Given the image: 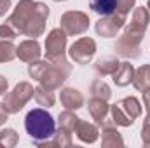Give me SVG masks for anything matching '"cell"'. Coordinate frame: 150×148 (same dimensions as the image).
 I'll use <instances>...</instances> for the list:
<instances>
[{"instance_id": "1", "label": "cell", "mask_w": 150, "mask_h": 148, "mask_svg": "<svg viewBox=\"0 0 150 148\" xmlns=\"http://www.w3.org/2000/svg\"><path fill=\"white\" fill-rule=\"evenodd\" d=\"M49 18V7L44 2L19 0L7 23L19 33L37 38L45 32V21Z\"/></svg>"}, {"instance_id": "2", "label": "cell", "mask_w": 150, "mask_h": 148, "mask_svg": "<svg viewBox=\"0 0 150 148\" xmlns=\"http://www.w3.org/2000/svg\"><path fill=\"white\" fill-rule=\"evenodd\" d=\"M25 129L37 147H44L56 132V120L45 108H33L25 117Z\"/></svg>"}, {"instance_id": "3", "label": "cell", "mask_w": 150, "mask_h": 148, "mask_svg": "<svg viewBox=\"0 0 150 148\" xmlns=\"http://www.w3.org/2000/svg\"><path fill=\"white\" fill-rule=\"evenodd\" d=\"M33 92H35V87L30 82L16 84L14 89L11 92H7L4 98V105H5L7 111L9 113H19L25 108V105L33 98Z\"/></svg>"}, {"instance_id": "4", "label": "cell", "mask_w": 150, "mask_h": 148, "mask_svg": "<svg viewBox=\"0 0 150 148\" xmlns=\"http://www.w3.org/2000/svg\"><path fill=\"white\" fill-rule=\"evenodd\" d=\"M89 16L82 11H67L65 14H61L59 19V28L67 33V35H82L89 30Z\"/></svg>"}, {"instance_id": "5", "label": "cell", "mask_w": 150, "mask_h": 148, "mask_svg": "<svg viewBox=\"0 0 150 148\" xmlns=\"http://www.w3.org/2000/svg\"><path fill=\"white\" fill-rule=\"evenodd\" d=\"M67 38L68 35L61 28H54L45 37V59L49 63L67 58Z\"/></svg>"}, {"instance_id": "6", "label": "cell", "mask_w": 150, "mask_h": 148, "mask_svg": "<svg viewBox=\"0 0 150 148\" xmlns=\"http://www.w3.org/2000/svg\"><path fill=\"white\" fill-rule=\"evenodd\" d=\"M142 40H143V35L124 30V33L115 42L117 56L126 58V59H136L140 56V52H142Z\"/></svg>"}, {"instance_id": "7", "label": "cell", "mask_w": 150, "mask_h": 148, "mask_svg": "<svg viewBox=\"0 0 150 148\" xmlns=\"http://www.w3.org/2000/svg\"><path fill=\"white\" fill-rule=\"evenodd\" d=\"M96 54V42L89 37L75 40L68 49V56L75 65H87Z\"/></svg>"}, {"instance_id": "8", "label": "cell", "mask_w": 150, "mask_h": 148, "mask_svg": "<svg viewBox=\"0 0 150 148\" xmlns=\"http://www.w3.org/2000/svg\"><path fill=\"white\" fill-rule=\"evenodd\" d=\"M126 18L124 14H119V12H113L110 16H101V19L96 21L94 25V30L100 37L105 38H112L115 37L126 25Z\"/></svg>"}, {"instance_id": "9", "label": "cell", "mask_w": 150, "mask_h": 148, "mask_svg": "<svg viewBox=\"0 0 150 148\" xmlns=\"http://www.w3.org/2000/svg\"><path fill=\"white\" fill-rule=\"evenodd\" d=\"M150 23V12L149 9L143 5V7H136L133 11V16H131V23L124 25V30L127 32H133V33H138V35H145V30L149 28Z\"/></svg>"}, {"instance_id": "10", "label": "cell", "mask_w": 150, "mask_h": 148, "mask_svg": "<svg viewBox=\"0 0 150 148\" xmlns=\"http://www.w3.org/2000/svg\"><path fill=\"white\" fill-rule=\"evenodd\" d=\"M40 54H42V51H40V44L37 42V38L23 40L16 47V58H19L25 63H32V61L40 59Z\"/></svg>"}, {"instance_id": "11", "label": "cell", "mask_w": 150, "mask_h": 148, "mask_svg": "<svg viewBox=\"0 0 150 148\" xmlns=\"http://www.w3.org/2000/svg\"><path fill=\"white\" fill-rule=\"evenodd\" d=\"M74 132L77 134V138H79L82 143H89V145H93V143L98 140V136H100L98 125H96V124H91V122H86V120H82V118L77 122Z\"/></svg>"}, {"instance_id": "12", "label": "cell", "mask_w": 150, "mask_h": 148, "mask_svg": "<svg viewBox=\"0 0 150 148\" xmlns=\"http://www.w3.org/2000/svg\"><path fill=\"white\" fill-rule=\"evenodd\" d=\"M59 101H61V105L67 108V110H79V108H82V105H84V96H82V92L80 91H77L74 87H65V89H61V92H59Z\"/></svg>"}, {"instance_id": "13", "label": "cell", "mask_w": 150, "mask_h": 148, "mask_svg": "<svg viewBox=\"0 0 150 148\" xmlns=\"http://www.w3.org/2000/svg\"><path fill=\"white\" fill-rule=\"evenodd\" d=\"M87 111L91 115L93 120H96L98 125H101V122L108 117L110 113V105L105 101V99H100V98H91L89 103H87Z\"/></svg>"}, {"instance_id": "14", "label": "cell", "mask_w": 150, "mask_h": 148, "mask_svg": "<svg viewBox=\"0 0 150 148\" xmlns=\"http://www.w3.org/2000/svg\"><path fill=\"white\" fill-rule=\"evenodd\" d=\"M101 147L105 148H113V147H124V140L120 136V132L117 131V125H103V132H101Z\"/></svg>"}, {"instance_id": "15", "label": "cell", "mask_w": 150, "mask_h": 148, "mask_svg": "<svg viewBox=\"0 0 150 148\" xmlns=\"http://www.w3.org/2000/svg\"><path fill=\"white\" fill-rule=\"evenodd\" d=\"M112 77H113L115 85H119V87H126V85H129V84L133 82V77H134V66H133L131 63L124 61V63L119 65L117 72H115Z\"/></svg>"}, {"instance_id": "16", "label": "cell", "mask_w": 150, "mask_h": 148, "mask_svg": "<svg viewBox=\"0 0 150 148\" xmlns=\"http://www.w3.org/2000/svg\"><path fill=\"white\" fill-rule=\"evenodd\" d=\"M119 108L124 111V115L127 117V118H131V120H136L140 115H142V105H140V101L134 98V96H127V98H124V99H120L119 103Z\"/></svg>"}, {"instance_id": "17", "label": "cell", "mask_w": 150, "mask_h": 148, "mask_svg": "<svg viewBox=\"0 0 150 148\" xmlns=\"http://www.w3.org/2000/svg\"><path fill=\"white\" fill-rule=\"evenodd\" d=\"M131 84L140 92H145L147 89H150V65H143L138 70H134V77Z\"/></svg>"}, {"instance_id": "18", "label": "cell", "mask_w": 150, "mask_h": 148, "mask_svg": "<svg viewBox=\"0 0 150 148\" xmlns=\"http://www.w3.org/2000/svg\"><path fill=\"white\" fill-rule=\"evenodd\" d=\"M119 59L117 58H112V56H107V58H101L94 63V70L96 73L101 75V77H107V75H113L119 68Z\"/></svg>"}, {"instance_id": "19", "label": "cell", "mask_w": 150, "mask_h": 148, "mask_svg": "<svg viewBox=\"0 0 150 148\" xmlns=\"http://www.w3.org/2000/svg\"><path fill=\"white\" fill-rule=\"evenodd\" d=\"M44 147H61V148L72 147V131H67L63 127H58L56 132H54V136H52V140L47 141Z\"/></svg>"}, {"instance_id": "20", "label": "cell", "mask_w": 150, "mask_h": 148, "mask_svg": "<svg viewBox=\"0 0 150 148\" xmlns=\"http://www.w3.org/2000/svg\"><path fill=\"white\" fill-rule=\"evenodd\" d=\"M89 5L100 16H110L117 11V0H89Z\"/></svg>"}, {"instance_id": "21", "label": "cell", "mask_w": 150, "mask_h": 148, "mask_svg": "<svg viewBox=\"0 0 150 148\" xmlns=\"http://www.w3.org/2000/svg\"><path fill=\"white\" fill-rule=\"evenodd\" d=\"M33 98H35V101L38 103V106H44V108H51V106H54V103H56V98H54L52 91H49V89H45V87H42V85L35 87Z\"/></svg>"}, {"instance_id": "22", "label": "cell", "mask_w": 150, "mask_h": 148, "mask_svg": "<svg viewBox=\"0 0 150 148\" xmlns=\"http://www.w3.org/2000/svg\"><path fill=\"white\" fill-rule=\"evenodd\" d=\"M91 94H93V98H100V99L108 101L110 96H112V89H110V85H108L105 80L96 78V80L91 84Z\"/></svg>"}, {"instance_id": "23", "label": "cell", "mask_w": 150, "mask_h": 148, "mask_svg": "<svg viewBox=\"0 0 150 148\" xmlns=\"http://www.w3.org/2000/svg\"><path fill=\"white\" fill-rule=\"evenodd\" d=\"M79 120L80 118L74 113V110H65L58 115V127H63V129L74 132V129H75V125H77Z\"/></svg>"}, {"instance_id": "24", "label": "cell", "mask_w": 150, "mask_h": 148, "mask_svg": "<svg viewBox=\"0 0 150 148\" xmlns=\"http://www.w3.org/2000/svg\"><path fill=\"white\" fill-rule=\"evenodd\" d=\"M19 141V136L14 129L11 127H5L0 131V147L2 148H14Z\"/></svg>"}, {"instance_id": "25", "label": "cell", "mask_w": 150, "mask_h": 148, "mask_svg": "<svg viewBox=\"0 0 150 148\" xmlns=\"http://www.w3.org/2000/svg\"><path fill=\"white\" fill-rule=\"evenodd\" d=\"M16 58V45L12 40H0V63H9Z\"/></svg>"}, {"instance_id": "26", "label": "cell", "mask_w": 150, "mask_h": 148, "mask_svg": "<svg viewBox=\"0 0 150 148\" xmlns=\"http://www.w3.org/2000/svg\"><path fill=\"white\" fill-rule=\"evenodd\" d=\"M110 115H112L115 125H120V127H129V125H133V124H134V120H131V118H127V117L124 115V111L119 108V105H117V103L110 106Z\"/></svg>"}, {"instance_id": "27", "label": "cell", "mask_w": 150, "mask_h": 148, "mask_svg": "<svg viewBox=\"0 0 150 148\" xmlns=\"http://www.w3.org/2000/svg\"><path fill=\"white\" fill-rule=\"evenodd\" d=\"M47 66H49V61H47V59H45V61H40V59L32 61V63L28 65V75H30L33 80H38V78L42 77V73L47 70Z\"/></svg>"}, {"instance_id": "28", "label": "cell", "mask_w": 150, "mask_h": 148, "mask_svg": "<svg viewBox=\"0 0 150 148\" xmlns=\"http://www.w3.org/2000/svg\"><path fill=\"white\" fill-rule=\"evenodd\" d=\"M18 35H19V33H18L9 23L0 25V40H14Z\"/></svg>"}, {"instance_id": "29", "label": "cell", "mask_w": 150, "mask_h": 148, "mask_svg": "<svg viewBox=\"0 0 150 148\" xmlns=\"http://www.w3.org/2000/svg\"><path fill=\"white\" fill-rule=\"evenodd\" d=\"M134 4H136V0H117V11L115 12L127 16L131 12V9L134 7Z\"/></svg>"}, {"instance_id": "30", "label": "cell", "mask_w": 150, "mask_h": 148, "mask_svg": "<svg viewBox=\"0 0 150 148\" xmlns=\"http://www.w3.org/2000/svg\"><path fill=\"white\" fill-rule=\"evenodd\" d=\"M142 143L145 147H150V113L145 117L143 125H142Z\"/></svg>"}, {"instance_id": "31", "label": "cell", "mask_w": 150, "mask_h": 148, "mask_svg": "<svg viewBox=\"0 0 150 148\" xmlns=\"http://www.w3.org/2000/svg\"><path fill=\"white\" fill-rule=\"evenodd\" d=\"M7 118H9V111H7L4 101H2V103H0V125H4V124L7 122Z\"/></svg>"}, {"instance_id": "32", "label": "cell", "mask_w": 150, "mask_h": 148, "mask_svg": "<svg viewBox=\"0 0 150 148\" xmlns=\"http://www.w3.org/2000/svg\"><path fill=\"white\" fill-rule=\"evenodd\" d=\"M11 9V0H0V18Z\"/></svg>"}, {"instance_id": "33", "label": "cell", "mask_w": 150, "mask_h": 148, "mask_svg": "<svg viewBox=\"0 0 150 148\" xmlns=\"http://www.w3.org/2000/svg\"><path fill=\"white\" fill-rule=\"evenodd\" d=\"M7 87H9V82H7V78H5L4 75H0V96L7 92Z\"/></svg>"}, {"instance_id": "34", "label": "cell", "mask_w": 150, "mask_h": 148, "mask_svg": "<svg viewBox=\"0 0 150 148\" xmlns=\"http://www.w3.org/2000/svg\"><path fill=\"white\" fill-rule=\"evenodd\" d=\"M143 105H145L147 113H150V89H147V91L143 92Z\"/></svg>"}, {"instance_id": "35", "label": "cell", "mask_w": 150, "mask_h": 148, "mask_svg": "<svg viewBox=\"0 0 150 148\" xmlns=\"http://www.w3.org/2000/svg\"><path fill=\"white\" fill-rule=\"evenodd\" d=\"M147 9H149V12H150V0L147 2Z\"/></svg>"}, {"instance_id": "36", "label": "cell", "mask_w": 150, "mask_h": 148, "mask_svg": "<svg viewBox=\"0 0 150 148\" xmlns=\"http://www.w3.org/2000/svg\"><path fill=\"white\" fill-rule=\"evenodd\" d=\"M54 2H67V0H54Z\"/></svg>"}]
</instances>
